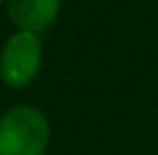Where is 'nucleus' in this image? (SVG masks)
I'll list each match as a JSON object with an SVG mask.
<instances>
[{"mask_svg": "<svg viewBox=\"0 0 158 155\" xmlns=\"http://www.w3.org/2000/svg\"><path fill=\"white\" fill-rule=\"evenodd\" d=\"M51 121L37 105L23 103L0 114V155H46Z\"/></svg>", "mask_w": 158, "mask_h": 155, "instance_id": "f257e3e1", "label": "nucleus"}, {"mask_svg": "<svg viewBox=\"0 0 158 155\" xmlns=\"http://www.w3.org/2000/svg\"><path fill=\"white\" fill-rule=\"evenodd\" d=\"M44 66V39L28 30H14L0 48V82L7 89H28Z\"/></svg>", "mask_w": 158, "mask_h": 155, "instance_id": "f03ea898", "label": "nucleus"}, {"mask_svg": "<svg viewBox=\"0 0 158 155\" xmlns=\"http://www.w3.org/2000/svg\"><path fill=\"white\" fill-rule=\"evenodd\" d=\"M62 2L64 0H7L5 9L16 30L44 34L60 18Z\"/></svg>", "mask_w": 158, "mask_h": 155, "instance_id": "7ed1b4c3", "label": "nucleus"}, {"mask_svg": "<svg viewBox=\"0 0 158 155\" xmlns=\"http://www.w3.org/2000/svg\"><path fill=\"white\" fill-rule=\"evenodd\" d=\"M5 2H7V0H0V7H5Z\"/></svg>", "mask_w": 158, "mask_h": 155, "instance_id": "20e7f679", "label": "nucleus"}]
</instances>
